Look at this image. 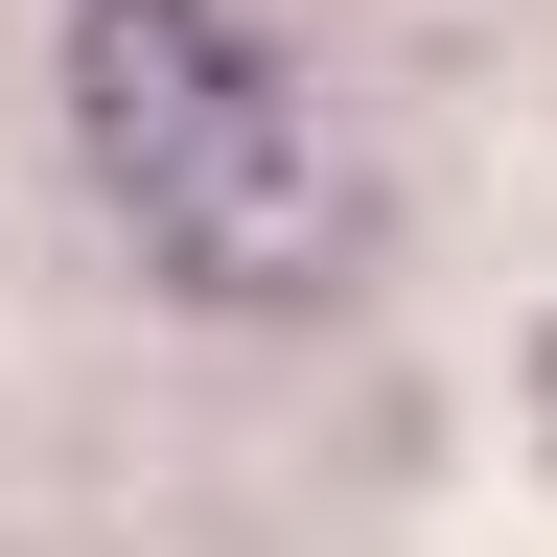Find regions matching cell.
Listing matches in <instances>:
<instances>
[{"label": "cell", "mask_w": 557, "mask_h": 557, "mask_svg": "<svg viewBox=\"0 0 557 557\" xmlns=\"http://www.w3.org/2000/svg\"><path fill=\"white\" fill-rule=\"evenodd\" d=\"M70 139H94V209L209 302L348 278V163H325L278 24H233V0H70Z\"/></svg>", "instance_id": "1"}]
</instances>
